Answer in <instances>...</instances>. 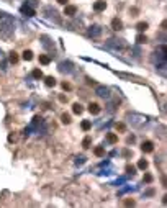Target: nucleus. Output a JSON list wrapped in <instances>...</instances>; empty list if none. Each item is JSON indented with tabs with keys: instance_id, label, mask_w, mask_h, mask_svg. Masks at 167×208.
I'll return each mask as SVG.
<instances>
[{
	"instance_id": "1",
	"label": "nucleus",
	"mask_w": 167,
	"mask_h": 208,
	"mask_svg": "<svg viewBox=\"0 0 167 208\" xmlns=\"http://www.w3.org/2000/svg\"><path fill=\"white\" fill-rule=\"evenodd\" d=\"M13 33H15V21L12 20V17L10 18H5L0 23V38L8 41V39H12Z\"/></svg>"
},
{
	"instance_id": "2",
	"label": "nucleus",
	"mask_w": 167,
	"mask_h": 208,
	"mask_svg": "<svg viewBox=\"0 0 167 208\" xmlns=\"http://www.w3.org/2000/svg\"><path fill=\"white\" fill-rule=\"evenodd\" d=\"M128 120H129V123L136 126V128H139L143 125L147 121L146 117H143V115H138V113H128Z\"/></svg>"
},
{
	"instance_id": "3",
	"label": "nucleus",
	"mask_w": 167,
	"mask_h": 208,
	"mask_svg": "<svg viewBox=\"0 0 167 208\" xmlns=\"http://www.w3.org/2000/svg\"><path fill=\"white\" fill-rule=\"evenodd\" d=\"M44 17H46L48 20H53V21H56V23H61L59 13H57V10H56V8H53V7H46V8H44Z\"/></svg>"
},
{
	"instance_id": "4",
	"label": "nucleus",
	"mask_w": 167,
	"mask_h": 208,
	"mask_svg": "<svg viewBox=\"0 0 167 208\" xmlns=\"http://www.w3.org/2000/svg\"><path fill=\"white\" fill-rule=\"evenodd\" d=\"M40 39H41V46H43L46 51H49V52H54V51H56V44H54V41L49 38V36L43 34Z\"/></svg>"
},
{
	"instance_id": "5",
	"label": "nucleus",
	"mask_w": 167,
	"mask_h": 208,
	"mask_svg": "<svg viewBox=\"0 0 167 208\" xmlns=\"http://www.w3.org/2000/svg\"><path fill=\"white\" fill-rule=\"evenodd\" d=\"M166 59H167V56H166V46L162 44L159 49H157V51L154 52L152 61H154V62H164Z\"/></svg>"
},
{
	"instance_id": "6",
	"label": "nucleus",
	"mask_w": 167,
	"mask_h": 208,
	"mask_svg": "<svg viewBox=\"0 0 167 208\" xmlns=\"http://www.w3.org/2000/svg\"><path fill=\"white\" fill-rule=\"evenodd\" d=\"M107 46L113 48V49H125L126 48V43L123 39H116V38H112L107 41Z\"/></svg>"
},
{
	"instance_id": "7",
	"label": "nucleus",
	"mask_w": 167,
	"mask_h": 208,
	"mask_svg": "<svg viewBox=\"0 0 167 208\" xmlns=\"http://www.w3.org/2000/svg\"><path fill=\"white\" fill-rule=\"evenodd\" d=\"M57 69H59V72H62V74H71V72L74 71V64L71 61H62V62H59Z\"/></svg>"
},
{
	"instance_id": "8",
	"label": "nucleus",
	"mask_w": 167,
	"mask_h": 208,
	"mask_svg": "<svg viewBox=\"0 0 167 208\" xmlns=\"http://www.w3.org/2000/svg\"><path fill=\"white\" fill-rule=\"evenodd\" d=\"M95 93H97L98 97H102V98H107V100H110V98H112L110 89H108V87H105V85H98V87L95 89Z\"/></svg>"
},
{
	"instance_id": "9",
	"label": "nucleus",
	"mask_w": 167,
	"mask_h": 208,
	"mask_svg": "<svg viewBox=\"0 0 167 208\" xmlns=\"http://www.w3.org/2000/svg\"><path fill=\"white\" fill-rule=\"evenodd\" d=\"M100 34H102V28L98 25H92L87 30V36H90V38H98Z\"/></svg>"
},
{
	"instance_id": "10",
	"label": "nucleus",
	"mask_w": 167,
	"mask_h": 208,
	"mask_svg": "<svg viewBox=\"0 0 167 208\" xmlns=\"http://www.w3.org/2000/svg\"><path fill=\"white\" fill-rule=\"evenodd\" d=\"M20 12L25 15V17H34L36 15V12H34V8L33 7H30V5H23L20 8Z\"/></svg>"
},
{
	"instance_id": "11",
	"label": "nucleus",
	"mask_w": 167,
	"mask_h": 208,
	"mask_svg": "<svg viewBox=\"0 0 167 208\" xmlns=\"http://www.w3.org/2000/svg\"><path fill=\"white\" fill-rule=\"evenodd\" d=\"M166 67H167L166 61H164V62H156V71L159 72L162 77H166Z\"/></svg>"
},
{
	"instance_id": "12",
	"label": "nucleus",
	"mask_w": 167,
	"mask_h": 208,
	"mask_svg": "<svg viewBox=\"0 0 167 208\" xmlns=\"http://www.w3.org/2000/svg\"><path fill=\"white\" fill-rule=\"evenodd\" d=\"M141 149H143V152H152V151H154L152 141H144L143 146H141Z\"/></svg>"
},
{
	"instance_id": "13",
	"label": "nucleus",
	"mask_w": 167,
	"mask_h": 208,
	"mask_svg": "<svg viewBox=\"0 0 167 208\" xmlns=\"http://www.w3.org/2000/svg\"><path fill=\"white\" fill-rule=\"evenodd\" d=\"M107 8V2H103V0H98V2H95L94 3V10L95 12H103Z\"/></svg>"
},
{
	"instance_id": "14",
	"label": "nucleus",
	"mask_w": 167,
	"mask_h": 208,
	"mask_svg": "<svg viewBox=\"0 0 167 208\" xmlns=\"http://www.w3.org/2000/svg\"><path fill=\"white\" fill-rule=\"evenodd\" d=\"M75 13H77V7L66 5V8H64V15H67V17H74Z\"/></svg>"
},
{
	"instance_id": "15",
	"label": "nucleus",
	"mask_w": 167,
	"mask_h": 208,
	"mask_svg": "<svg viewBox=\"0 0 167 208\" xmlns=\"http://www.w3.org/2000/svg\"><path fill=\"white\" fill-rule=\"evenodd\" d=\"M100 105L98 103H90L88 105V111H90V113H92V115H98V113H100Z\"/></svg>"
},
{
	"instance_id": "16",
	"label": "nucleus",
	"mask_w": 167,
	"mask_h": 208,
	"mask_svg": "<svg viewBox=\"0 0 167 208\" xmlns=\"http://www.w3.org/2000/svg\"><path fill=\"white\" fill-rule=\"evenodd\" d=\"M112 28H113L115 31H120L121 28H123V23H121V20L113 18V21H112Z\"/></svg>"
},
{
	"instance_id": "17",
	"label": "nucleus",
	"mask_w": 167,
	"mask_h": 208,
	"mask_svg": "<svg viewBox=\"0 0 167 208\" xmlns=\"http://www.w3.org/2000/svg\"><path fill=\"white\" fill-rule=\"evenodd\" d=\"M44 85H46V87H54V85H56V79H54L53 76L44 77Z\"/></svg>"
},
{
	"instance_id": "18",
	"label": "nucleus",
	"mask_w": 167,
	"mask_h": 208,
	"mask_svg": "<svg viewBox=\"0 0 167 208\" xmlns=\"http://www.w3.org/2000/svg\"><path fill=\"white\" fill-rule=\"evenodd\" d=\"M107 141L110 144H116V143H118V136H116L115 133H108V134H107Z\"/></svg>"
},
{
	"instance_id": "19",
	"label": "nucleus",
	"mask_w": 167,
	"mask_h": 208,
	"mask_svg": "<svg viewBox=\"0 0 167 208\" xmlns=\"http://www.w3.org/2000/svg\"><path fill=\"white\" fill-rule=\"evenodd\" d=\"M72 111L75 113V115H80V113L84 111V107H82L80 103H74L72 105Z\"/></svg>"
},
{
	"instance_id": "20",
	"label": "nucleus",
	"mask_w": 167,
	"mask_h": 208,
	"mask_svg": "<svg viewBox=\"0 0 167 208\" xmlns=\"http://www.w3.org/2000/svg\"><path fill=\"white\" fill-rule=\"evenodd\" d=\"M80 128H82V130H84V131H88V130H90V128H92V123H90L88 120H84V121L80 123Z\"/></svg>"
},
{
	"instance_id": "21",
	"label": "nucleus",
	"mask_w": 167,
	"mask_h": 208,
	"mask_svg": "<svg viewBox=\"0 0 167 208\" xmlns=\"http://www.w3.org/2000/svg\"><path fill=\"white\" fill-rule=\"evenodd\" d=\"M147 26H149V25H147L146 21H139V23L136 25V30H138V31H146Z\"/></svg>"
},
{
	"instance_id": "22",
	"label": "nucleus",
	"mask_w": 167,
	"mask_h": 208,
	"mask_svg": "<svg viewBox=\"0 0 167 208\" xmlns=\"http://www.w3.org/2000/svg\"><path fill=\"white\" fill-rule=\"evenodd\" d=\"M40 62H41V64H44V66H48L49 62H51V58L46 56V54H41V56H40Z\"/></svg>"
},
{
	"instance_id": "23",
	"label": "nucleus",
	"mask_w": 167,
	"mask_h": 208,
	"mask_svg": "<svg viewBox=\"0 0 167 208\" xmlns=\"http://www.w3.org/2000/svg\"><path fill=\"white\" fill-rule=\"evenodd\" d=\"M94 152H95V156L102 157V156H103V154H105V148H103V146H97Z\"/></svg>"
},
{
	"instance_id": "24",
	"label": "nucleus",
	"mask_w": 167,
	"mask_h": 208,
	"mask_svg": "<svg viewBox=\"0 0 167 208\" xmlns=\"http://www.w3.org/2000/svg\"><path fill=\"white\" fill-rule=\"evenodd\" d=\"M21 58L25 59V61H31L33 59V52L30 51V49H26V51H23V56Z\"/></svg>"
},
{
	"instance_id": "25",
	"label": "nucleus",
	"mask_w": 167,
	"mask_h": 208,
	"mask_svg": "<svg viewBox=\"0 0 167 208\" xmlns=\"http://www.w3.org/2000/svg\"><path fill=\"white\" fill-rule=\"evenodd\" d=\"M31 76H33L34 79H43V72H41V69H33Z\"/></svg>"
},
{
	"instance_id": "26",
	"label": "nucleus",
	"mask_w": 167,
	"mask_h": 208,
	"mask_svg": "<svg viewBox=\"0 0 167 208\" xmlns=\"http://www.w3.org/2000/svg\"><path fill=\"white\" fill-rule=\"evenodd\" d=\"M146 41H147V38L144 34H138V36H136V43H138V44H144Z\"/></svg>"
},
{
	"instance_id": "27",
	"label": "nucleus",
	"mask_w": 167,
	"mask_h": 208,
	"mask_svg": "<svg viewBox=\"0 0 167 208\" xmlns=\"http://www.w3.org/2000/svg\"><path fill=\"white\" fill-rule=\"evenodd\" d=\"M138 167H139L141 170H146L147 169V161L146 159H141L139 162H138Z\"/></svg>"
},
{
	"instance_id": "28",
	"label": "nucleus",
	"mask_w": 167,
	"mask_h": 208,
	"mask_svg": "<svg viewBox=\"0 0 167 208\" xmlns=\"http://www.w3.org/2000/svg\"><path fill=\"white\" fill-rule=\"evenodd\" d=\"M61 121H62V123H64V125H69V123H71V115H67V113H64V115L61 117Z\"/></svg>"
},
{
	"instance_id": "29",
	"label": "nucleus",
	"mask_w": 167,
	"mask_h": 208,
	"mask_svg": "<svg viewBox=\"0 0 167 208\" xmlns=\"http://www.w3.org/2000/svg\"><path fill=\"white\" fill-rule=\"evenodd\" d=\"M90 144H92V138H84V141H82V146L84 148H90Z\"/></svg>"
},
{
	"instance_id": "30",
	"label": "nucleus",
	"mask_w": 167,
	"mask_h": 208,
	"mask_svg": "<svg viewBox=\"0 0 167 208\" xmlns=\"http://www.w3.org/2000/svg\"><path fill=\"white\" fill-rule=\"evenodd\" d=\"M85 161H87V159H85V156H77V157H75V164H77V166L84 164Z\"/></svg>"
},
{
	"instance_id": "31",
	"label": "nucleus",
	"mask_w": 167,
	"mask_h": 208,
	"mask_svg": "<svg viewBox=\"0 0 167 208\" xmlns=\"http://www.w3.org/2000/svg\"><path fill=\"white\" fill-rule=\"evenodd\" d=\"M115 74H116L118 77H121V79H128V80H129V79H133L129 74H125V72H115Z\"/></svg>"
},
{
	"instance_id": "32",
	"label": "nucleus",
	"mask_w": 167,
	"mask_h": 208,
	"mask_svg": "<svg viewBox=\"0 0 167 208\" xmlns=\"http://www.w3.org/2000/svg\"><path fill=\"white\" fill-rule=\"evenodd\" d=\"M18 61V56H17V52H10V62H17Z\"/></svg>"
},
{
	"instance_id": "33",
	"label": "nucleus",
	"mask_w": 167,
	"mask_h": 208,
	"mask_svg": "<svg viewBox=\"0 0 167 208\" xmlns=\"http://www.w3.org/2000/svg\"><path fill=\"white\" fill-rule=\"evenodd\" d=\"M152 180H154V179H152L151 174H144V182H146V183H151Z\"/></svg>"
},
{
	"instance_id": "34",
	"label": "nucleus",
	"mask_w": 167,
	"mask_h": 208,
	"mask_svg": "<svg viewBox=\"0 0 167 208\" xmlns=\"http://www.w3.org/2000/svg\"><path fill=\"white\" fill-rule=\"evenodd\" d=\"M115 126H116V130H118V131H125V125H123V123H116Z\"/></svg>"
},
{
	"instance_id": "35",
	"label": "nucleus",
	"mask_w": 167,
	"mask_h": 208,
	"mask_svg": "<svg viewBox=\"0 0 167 208\" xmlns=\"http://www.w3.org/2000/svg\"><path fill=\"white\" fill-rule=\"evenodd\" d=\"M134 170H136V169H134L133 166H128V167H126V172H128V174H134Z\"/></svg>"
},
{
	"instance_id": "36",
	"label": "nucleus",
	"mask_w": 167,
	"mask_h": 208,
	"mask_svg": "<svg viewBox=\"0 0 167 208\" xmlns=\"http://www.w3.org/2000/svg\"><path fill=\"white\" fill-rule=\"evenodd\" d=\"M152 195H154V190L152 189L146 190V193H144V197H152Z\"/></svg>"
},
{
	"instance_id": "37",
	"label": "nucleus",
	"mask_w": 167,
	"mask_h": 208,
	"mask_svg": "<svg viewBox=\"0 0 167 208\" xmlns=\"http://www.w3.org/2000/svg\"><path fill=\"white\" fill-rule=\"evenodd\" d=\"M62 89H64V90H71V84H67V82H62Z\"/></svg>"
},
{
	"instance_id": "38",
	"label": "nucleus",
	"mask_w": 167,
	"mask_h": 208,
	"mask_svg": "<svg viewBox=\"0 0 167 208\" xmlns=\"http://www.w3.org/2000/svg\"><path fill=\"white\" fill-rule=\"evenodd\" d=\"M25 5H30V7H34L36 5V0H26V3Z\"/></svg>"
},
{
	"instance_id": "39",
	"label": "nucleus",
	"mask_w": 167,
	"mask_h": 208,
	"mask_svg": "<svg viewBox=\"0 0 167 208\" xmlns=\"http://www.w3.org/2000/svg\"><path fill=\"white\" fill-rule=\"evenodd\" d=\"M125 205H126V207H133V205H134V200H126V202H125Z\"/></svg>"
},
{
	"instance_id": "40",
	"label": "nucleus",
	"mask_w": 167,
	"mask_h": 208,
	"mask_svg": "<svg viewBox=\"0 0 167 208\" xmlns=\"http://www.w3.org/2000/svg\"><path fill=\"white\" fill-rule=\"evenodd\" d=\"M57 2H59L61 5H66V3H67V0H57Z\"/></svg>"
}]
</instances>
